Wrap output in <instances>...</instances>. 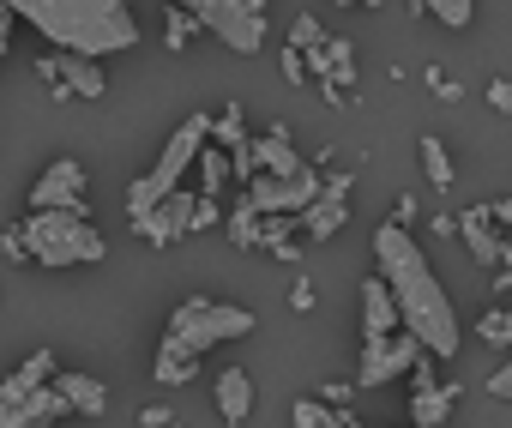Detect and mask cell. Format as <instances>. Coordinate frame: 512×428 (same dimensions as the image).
<instances>
[{
  "mask_svg": "<svg viewBox=\"0 0 512 428\" xmlns=\"http://www.w3.org/2000/svg\"><path fill=\"white\" fill-rule=\"evenodd\" d=\"M422 19H434V25H446V31H464V25L476 19V0H428Z\"/></svg>",
  "mask_w": 512,
  "mask_h": 428,
  "instance_id": "obj_27",
  "label": "cell"
},
{
  "mask_svg": "<svg viewBox=\"0 0 512 428\" xmlns=\"http://www.w3.org/2000/svg\"><path fill=\"white\" fill-rule=\"evenodd\" d=\"M488 109H494V115H512V85H506V79L488 85Z\"/></svg>",
  "mask_w": 512,
  "mask_h": 428,
  "instance_id": "obj_35",
  "label": "cell"
},
{
  "mask_svg": "<svg viewBox=\"0 0 512 428\" xmlns=\"http://www.w3.org/2000/svg\"><path fill=\"white\" fill-rule=\"evenodd\" d=\"M13 19H25L31 31H43V43L67 49V55H127L139 49V19L133 0H7Z\"/></svg>",
  "mask_w": 512,
  "mask_h": 428,
  "instance_id": "obj_2",
  "label": "cell"
},
{
  "mask_svg": "<svg viewBox=\"0 0 512 428\" xmlns=\"http://www.w3.org/2000/svg\"><path fill=\"white\" fill-rule=\"evenodd\" d=\"M278 67H284V79H290V85H308V67H302V49H284V55H278Z\"/></svg>",
  "mask_w": 512,
  "mask_h": 428,
  "instance_id": "obj_33",
  "label": "cell"
},
{
  "mask_svg": "<svg viewBox=\"0 0 512 428\" xmlns=\"http://www.w3.org/2000/svg\"><path fill=\"white\" fill-rule=\"evenodd\" d=\"M320 163H302V169H290V175H272V169H253L247 181H241V193H247V205L253 211H284V218H296V211L320 193Z\"/></svg>",
  "mask_w": 512,
  "mask_h": 428,
  "instance_id": "obj_7",
  "label": "cell"
},
{
  "mask_svg": "<svg viewBox=\"0 0 512 428\" xmlns=\"http://www.w3.org/2000/svg\"><path fill=\"white\" fill-rule=\"evenodd\" d=\"M49 85H61L67 97H103L109 91V79H103V61H91V55H49Z\"/></svg>",
  "mask_w": 512,
  "mask_h": 428,
  "instance_id": "obj_15",
  "label": "cell"
},
{
  "mask_svg": "<svg viewBox=\"0 0 512 428\" xmlns=\"http://www.w3.org/2000/svg\"><path fill=\"white\" fill-rule=\"evenodd\" d=\"M416 157H422V181H434V187H452V181H458V175H452V151H446L434 133L416 139Z\"/></svg>",
  "mask_w": 512,
  "mask_h": 428,
  "instance_id": "obj_24",
  "label": "cell"
},
{
  "mask_svg": "<svg viewBox=\"0 0 512 428\" xmlns=\"http://www.w3.org/2000/svg\"><path fill=\"white\" fill-rule=\"evenodd\" d=\"M452 236L470 248V260H476L482 272H494V266H512V248L500 242V224L488 218V205H470V211H458V218H452Z\"/></svg>",
  "mask_w": 512,
  "mask_h": 428,
  "instance_id": "obj_13",
  "label": "cell"
},
{
  "mask_svg": "<svg viewBox=\"0 0 512 428\" xmlns=\"http://www.w3.org/2000/svg\"><path fill=\"white\" fill-rule=\"evenodd\" d=\"M488 398H500V404L512 398V368H506V362H500V368L488 374Z\"/></svg>",
  "mask_w": 512,
  "mask_h": 428,
  "instance_id": "obj_36",
  "label": "cell"
},
{
  "mask_svg": "<svg viewBox=\"0 0 512 428\" xmlns=\"http://www.w3.org/2000/svg\"><path fill=\"white\" fill-rule=\"evenodd\" d=\"M314 302H320V290H314V278L302 272V278L290 284V308H296V314H314Z\"/></svg>",
  "mask_w": 512,
  "mask_h": 428,
  "instance_id": "obj_31",
  "label": "cell"
},
{
  "mask_svg": "<svg viewBox=\"0 0 512 428\" xmlns=\"http://www.w3.org/2000/svg\"><path fill=\"white\" fill-rule=\"evenodd\" d=\"M428 85H434V97H440V103H458V97H464V85H458V79H446L440 67H428Z\"/></svg>",
  "mask_w": 512,
  "mask_h": 428,
  "instance_id": "obj_32",
  "label": "cell"
},
{
  "mask_svg": "<svg viewBox=\"0 0 512 428\" xmlns=\"http://www.w3.org/2000/svg\"><path fill=\"white\" fill-rule=\"evenodd\" d=\"M476 332H482V344L506 350V344H512V314H506V308H488V314L476 320Z\"/></svg>",
  "mask_w": 512,
  "mask_h": 428,
  "instance_id": "obj_29",
  "label": "cell"
},
{
  "mask_svg": "<svg viewBox=\"0 0 512 428\" xmlns=\"http://www.w3.org/2000/svg\"><path fill=\"white\" fill-rule=\"evenodd\" d=\"M169 422H175L169 404H145V410H139V428H169Z\"/></svg>",
  "mask_w": 512,
  "mask_h": 428,
  "instance_id": "obj_37",
  "label": "cell"
},
{
  "mask_svg": "<svg viewBox=\"0 0 512 428\" xmlns=\"http://www.w3.org/2000/svg\"><path fill=\"white\" fill-rule=\"evenodd\" d=\"M193 37H199V19H193L187 7H175V0H169V25H163V43H169V49L181 55V49H187Z\"/></svg>",
  "mask_w": 512,
  "mask_h": 428,
  "instance_id": "obj_28",
  "label": "cell"
},
{
  "mask_svg": "<svg viewBox=\"0 0 512 428\" xmlns=\"http://www.w3.org/2000/svg\"><path fill=\"white\" fill-rule=\"evenodd\" d=\"M193 205H199V193L181 181L175 193H163L157 205H145V211H139V218H133V236H139V242H151V248H175V242L199 236V230H193Z\"/></svg>",
  "mask_w": 512,
  "mask_h": 428,
  "instance_id": "obj_9",
  "label": "cell"
},
{
  "mask_svg": "<svg viewBox=\"0 0 512 428\" xmlns=\"http://www.w3.org/2000/svg\"><path fill=\"white\" fill-rule=\"evenodd\" d=\"M193 169H199V193H223V181H229V151L205 139L199 157H193Z\"/></svg>",
  "mask_w": 512,
  "mask_h": 428,
  "instance_id": "obj_25",
  "label": "cell"
},
{
  "mask_svg": "<svg viewBox=\"0 0 512 428\" xmlns=\"http://www.w3.org/2000/svg\"><path fill=\"white\" fill-rule=\"evenodd\" d=\"M260 218H266V211H253L247 205V193L223 211V236L235 242V248H260Z\"/></svg>",
  "mask_w": 512,
  "mask_h": 428,
  "instance_id": "obj_23",
  "label": "cell"
},
{
  "mask_svg": "<svg viewBox=\"0 0 512 428\" xmlns=\"http://www.w3.org/2000/svg\"><path fill=\"white\" fill-rule=\"evenodd\" d=\"M217 416L229 428H241L253 416V380H247V368H223L217 374Z\"/></svg>",
  "mask_w": 512,
  "mask_h": 428,
  "instance_id": "obj_19",
  "label": "cell"
},
{
  "mask_svg": "<svg viewBox=\"0 0 512 428\" xmlns=\"http://www.w3.org/2000/svg\"><path fill=\"white\" fill-rule=\"evenodd\" d=\"M302 67H308V79H326V85H338V91L356 97V43L350 37H326L320 49L302 55Z\"/></svg>",
  "mask_w": 512,
  "mask_h": 428,
  "instance_id": "obj_14",
  "label": "cell"
},
{
  "mask_svg": "<svg viewBox=\"0 0 512 428\" xmlns=\"http://www.w3.org/2000/svg\"><path fill=\"white\" fill-rule=\"evenodd\" d=\"M7 49H13V7L0 0V55H7Z\"/></svg>",
  "mask_w": 512,
  "mask_h": 428,
  "instance_id": "obj_39",
  "label": "cell"
},
{
  "mask_svg": "<svg viewBox=\"0 0 512 428\" xmlns=\"http://www.w3.org/2000/svg\"><path fill=\"white\" fill-rule=\"evenodd\" d=\"M452 404H458V386L434 380V356L422 350L410 362V422L416 428H440V422H452Z\"/></svg>",
  "mask_w": 512,
  "mask_h": 428,
  "instance_id": "obj_11",
  "label": "cell"
},
{
  "mask_svg": "<svg viewBox=\"0 0 512 428\" xmlns=\"http://www.w3.org/2000/svg\"><path fill=\"white\" fill-rule=\"evenodd\" d=\"M49 380H55V392L67 398V416H103V410H109V386H103L97 374H79V368H61V362H55Z\"/></svg>",
  "mask_w": 512,
  "mask_h": 428,
  "instance_id": "obj_17",
  "label": "cell"
},
{
  "mask_svg": "<svg viewBox=\"0 0 512 428\" xmlns=\"http://www.w3.org/2000/svg\"><path fill=\"white\" fill-rule=\"evenodd\" d=\"M350 392H356V380H350V386H344V380H332V386H320V398H326V404H350Z\"/></svg>",
  "mask_w": 512,
  "mask_h": 428,
  "instance_id": "obj_38",
  "label": "cell"
},
{
  "mask_svg": "<svg viewBox=\"0 0 512 428\" xmlns=\"http://www.w3.org/2000/svg\"><path fill=\"white\" fill-rule=\"evenodd\" d=\"M404 7H410V13H416V19H422V13H428V0H404Z\"/></svg>",
  "mask_w": 512,
  "mask_h": 428,
  "instance_id": "obj_41",
  "label": "cell"
},
{
  "mask_svg": "<svg viewBox=\"0 0 512 428\" xmlns=\"http://www.w3.org/2000/svg\"><path fill=\"white\" fill-rule=\"evenodd\" d=\"M392 326H398V308H392V290L374 272V278H362V338H380Z\"/></svg>",
  "mask_w": 512,
  "mask_h": 428,
  "instance_id": "obj_21",
  "label": "cell"
},
{
  "mask_svg": "<svg viewBox=\"0 0 512 428\" xmlns=\"http://www.w3.org/2000/svg\"><path fill=\"white\" fill-rule=\"evenodd\" d=\"M247 157H253V169H272V175H290V169H302V163H308V157L296 151L290 127H266V133H253V139H247Z\"/></svg>",
  "mask_w": 512,
  "mask_h": 428,
  "instance_id": "obj_18",
  "label": "cell"
},
{
  "mask_svg": "<svg viewBox=\"0 0 512 428\" xmlns=\"http://www.w3.org/2000/svg\"><path fill=\"white\" fill-rule=\"evenodd\" d=\"M43 422H67V398L55 392V380L31 386L19 404H7V410H0V428H43Z\"/></svg>",
  "mask_w": 512,
  "mask_h": 428,
  "instance_id": "obj_16",
  "label": "cell"
},
{
  "mask_svg": "<svg viewBox=\"0 0 512 428\" xmlns=\"http://www.w3.org/2000/svg\"><path fill=\"white\" fill-rule=\"evenodd\" d=\"M253 326H260V320H253V308H241V302H211V296L175 302V314L163 326V344H157V362H151L157 386H187L199 374L205 350H217L229 338H247Z\"/></svg>",
  "mask_w": 512,
  "mask_h": 428,
  "instance_id": "obj_3",
  "label": "cell"
},
{
  "mask_svg": "<svg viewBox=\"0 0 512 428\" xmlns=\"http://www.w3.org/2000/svg\"><path fill=\"white\" fill-rule=\"evenodd\" d=\"M422 356L416 332L392 326L380 338H362V362H356V392H374V386H392L398 374H410V362Z\"/></svg>",
  "mask_w": 512,
  "mask_h": 428,
  "instance_id": "obj_8",
  "label": "cell"
},
{
  "mask_svg": "<svg viewBox=\"0 0 512 428\" xmlns=\"http://www.w3.org/2000/svg\"><path fill=\"white\" fill-rule=\"evenodd\" d=\"M0 254L43 266V272H73V266H97L109 254L103 230L85 218V211H25V224H13L0 236Z\"/></svg>",
  "mask_w": 512,
  "mask_h": 428,
  "instance_id": "obj_4",
  "label": "cell"
},
{
  "mask_svg": "<svg viewBox=\"0 0 512 428\" xmlns=\"http://www.w3.org/2000/svg\"><path fill=\"white\" fill-rule=\"evenodd\" d=\"M175 7H187L199 19V31H211L235 55L266 49V0H175Z\"/></svg>",
  "mask_w": 512,
  "mask_h": 428,
  "instance_id": "obj_6",
  "label": "cell"
},
{
  "mask_svg": "<svg viewBox=\"0 0 512 428\" xmlns=\"http://www.w3.org/2000/svg\"><path fill=\"white\" fill-rule=\"evenodd\" d=\"M296 230H302V242H332L344 224H350V175H326L320 181V193L290 218Z\"/></svg>",
  "mask_w": 512,
  "mask_h": 428,
  "instance_id": "obj_10",
  "label": "cell"
},
{
  "mask_svg": "<svg viewBox=\"0 0 512 428\" xmlns=\"http://www.w3.org/2000/svg\"><path fill=\"white\" fill-rule=\"evenodd\" d=\"M205 139L223 145V151H241V145H247V133H241V103H223V115L205 121Z\"/></svg>",
  "mask_w": 512,
  "mask_h": 428,
  "instance_id": "obj_26",
  "label": "cell"
},
{
  "mask_svg": "<svg viewBox=\"0 0 512 428\" xmlns=\"http://www.w3.org/2000/svg\"><path fill=\"white\" fill-rule=\"evenodd\" d=\"M374 266H380V284L392 290V308H398V326L416 332V344L434 356V362H452L464 332H458V314H452V296L446 284L434 278L428 254L416 248V236L404 224H380L374 230Z\"/></svg>",
  "mask_w": 512,
  "mask_h": 428,
  "instance_id": "obj_1",
  "label": "cell"
},
{
  "mask_svg": "<svg viewBox=\"0 0 512 428\" xmlns=\"http://www.w3.org/2000/svg\"><path fill=\"white\" fill-rule=\"evenodd\" d=\"M205 121L211 115H187L169 139H163V151H157V163L127 187V218H139L145 205H157L163 193H175L187 175H193V157H199V145H205Z\"/></svg>",
  "mask_w": 512,
  "mask_h": 428,
  "instance_id": "obj_5",
  "label": "cell"
},
{
  "mask_svg": "<svg viewBox=\"0 0 512 428\" xmlns=\"http://www.w3.org/2000/svg\"><path fill=\"white\" fill-rule=\"evenodd\" d=\"M290 422L296 428H356L362 416L350 404H326V398H296L290 404Z\"/></svg>",
  "mask_w": 512,
  "mask_h": 428,
  "instance_id": "obj_22",
  "label": "cell"
},
{
  "mask_svg": "<svg viewBox=\"0 0 512 428\" xmlns=\"http://www.w3.org/2000/svg\"><path fill=\"white\" fill-rule=\"evenodd\" d=\"M392 224H404V230H410V224H422V205H416V193H404V199L392 205Z\"/></svg>",
  "mask_w": 512,
  "mask_h": 428,
  "instance_id": "obj_34",
  "label": "cell"
},
{
  "mask_svg": "<svg viewBox=\"0 0 512 428\" xmlns=\"http://www.w3.org/2000/svg\"><path fill=\"white\" fill-rule=\"evenodd\" d=\"M338 7H368V13H374V7H380V0H338Z\"/></svg>",
  "mask_w": 512,
  "mask_h": 428,
  "instance_id": "obj_40",
  "label": "cell"
},
{
  "mask_svg": "<svg viewBox=\"0 0 512 428\" xmlns=\"http://www.w3.org/2000/svg\"><path fill=\"white\" fill-rule=\"evenodd\" d=\"M85 211V163L79 157H55L37 181H31V211ZM91 218V211H85Z\"/></svg>",
  "mask_w": 512,
  "mask_h": 428,
  "instance_id": "obj_12",
  "label": "cell"
},
{
  "mask_svg": "<svg viewBox=\"0 0 512 428\" xmlns=\"http://www.w3.org/2000/svg\"><path fill=\"white\" fill-rule=\"evenodd\" d=\"M320 43H326V25H320L314 13H302V19L290 25V49H302V55H308V49H320Z\"/></svg>",
  "mask_w": 512,
  "mask_h": 428,
  "instance_id": "obj_30",
  "label": "cell"
},
{
  "mask_svg": "<svg viewBox=\"0 0 512 428\" xmlns=\"http://www.w3.org/2000/svg\"><path fill=\"white\" fill-rule=\"evenodd\" d=\"M49 374H55V350H31V356H25V362L7 374V380H0V410H7V404H19V398H25L31 386H43Z\"/></svg>",
  "mask_w": 512,
  "mask_h": 428,
  "instance_id": "obj_20",
  "label": "cell"
}]
</instances>
